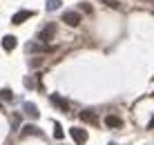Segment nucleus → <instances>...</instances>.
<instances>
[{"label": "nucleus", "mask_w": 154, "mask_h": 145, "mask_svg": "<svg viewBox=\"0 0 154 145\" xmlns=\"http://www.w3.org/2000/svg\"><path fill=\"white\" fill-rule=\"evenodd\" d=\"M54 36H56V25H54V23H49L47 27H42V29L38 31L36 40H38L40 45H47V42H51V40H54Z\"/></svg>", "instance_id": "1"}, {"label": "nucleus", "mask_w": 154, "mask_h": 145, "mask_svg": "<svg viewBox=\"0 0 154 145\" xmlns=\"http://www.w3.org/2000/svg\"><path fill=\"white\" fill-rule=\"evenodd\" d=\"M69 136H72V141L76 145H85V143H87V138H89V134H87V130H83V127H72Z\"/></svg>", "instance_id": "2"}, {"label": "nucleus", "mask_w": 154, "mask_h": 145, "mask_svg": "<svg viewBox=\"0 0 154 145\" xmlns=\"http://www.w3.org/2000/svg\"><path fill=\"white\" fill-rule=\"evenodd\" d=\"M63 23L69 25V27H78L83 23V18H81L78 11H65V14H63Z\"/></svg>", "instance_id": "3"}, {"label": "nucleus", "mask_w": 154, "mask_h": 145, "mask_svg": "<svg viewBox=\"0 0 154 145\" xmlns=\"http://www.w3.org/2000/svg\"><path fill=\"white\" fill-rule=\"evenodd\" d=\"M34 16V11H29V9H20V11H16L11 16V25H23L27 18H31Z\"/></svg>", "instance_id": "4"}, {"label": "nucleus", "mask_w": 154, "mask_h": 145, "mask_svg": "<svg viewBox=\"0 0 154 145\" xmlns=\"http://www.w3.org/2000/svg\"><path fill=\"white\" fill-rule=\"evenodd\" d=\"M78 119H81L83 123H87V125H96L98 123V116H96V112H92V110H85L78 114Z\"/></svg>", "instance_id": "5"}, {"label": "nucleus", "mask_w": 154, "mask_h": 145, "mask_svg": "<svg viewBox=\"0 0 154 145\" xmlns=\"http://www.w3.org/2000/svg\"><path fill=\"white\" fill-rule=\"evenodd\" d=\"M103 123L109 127V130H119V127H123V119H119L116 114H107Z\"/></svg>", "instance_id": "6"}, {"label": "nucleus", "mask_w": 154, "mask_h": 145, "mask_svg": "<svg viewBox=\"0 0 154 145\" xmlns=\"http://www.w3.org/2000/svg\"><path fill=\"white\" fill-rule=\"evenodd\" d=\"M49 100L58 107V110H63V112H67V110H69V103H67V100L63 98L60 94H51V96H49Z\"/></svg>", "instance_id": "7"}, {"label": "nucleus", "mask_w": 154, "mask_h": 145, "mask_svg": "<svg viewBox=\"0 0 154 145\" xmlns=\"http://www.w3.org/2000/svg\"><path fill=\"white\" fill-rule=\"evenodd\" d=\"M16 45H18V38H16V36L7 34V36L2 38V49H5V51H14Z\"/></svg>", "instance_id": "8"}, {"label": "nucleus", "mask_w": 154, "mask_h": 145, "mask_svg": "<svg viewBox=\"0 0 154 145\" xmlns=\"http://www.w3.org/2000/svg\"><path fill=\"white\" fill-rule=\"evenodd\" d=\"M29 134H31V136H40L42 132L36 125H29V123H27V125H23V130H20V136H29Z\"/></svg>", "instance_id": "9"}, {"label": "nucleus", "mask_w": 154, "mask_h": 145, "mask_svg": "<svg viewBox=\"0 0 154 145\" xmlns=\"http://www.w3.org/2000/svg\"><path fill=\"white\" fill-rule=\"evenodd\" d=\"M25 49H27V54H45V51H47L40 42H27V47H25Z\"/></svg>", "instance_id": "10"}, {"label": "nucleus", "mask_w": 154, "mask_h": 145, "mask_svg": "<svg viewBox=\"0 0 154 145\" xmlns=\"http://www.w3.org/2000/svg\"><path fill=\"white\" fill-rule=\"evenodd\" d=\"M23 110H25V114H29V116H31V119H38V114H40V112H38V107H36L34 103H29V100L23 105Z\"/></svg>", "instance_id": "11"}, {"label": "nucleus", "mask_w": 154, "mask_h": 145, "mask_svg": "<svg viewBox=\"0 0 154 145\" xmlns=\"http://www.w3.org/2000/svg\"><path fill=\"white\" fill-rule=\"evenodd\" d=\"M0 100H14V92L7 89V87H2L0 89Z\"/></svg>", "instance_id": "12"}, {"label": "nucleus", "mask_w": 154, "mask_h": 145, "mask_svg": "<svg viewBox=\"0 0 154 145\" xmlns=\"http://www.w3.org/2000/svg\"><path fill=\"white\" fill-rule=\"evenodd\" d=\"M60 7V0H47V11H56Z\"/></svg>", "instance_id": "13"}, {"label": "nucleus", "mask_w": 154, "mask_h": 145, "mask_svg": "<svg viewBox=\"0 0 154 145\" xmlns=\"http://www.w3.org/2000/svg\"><path fill=\"white\" fill-rule=\"evenodd\" d=\"M23 83H25V87H29V89H31V87H36V80L31 78V76H27V78L23 80Z\"/></svg>", "instance_id": "14"}, {"label": "nucleus", "mask_w": 154, "mask_h": 145, "mask_svg": "<svg viewBox=\"0 0 154 145\" xmlns=\"http://www.w3.org/2000/svg\"><path fill=\"white\" fill-rule=\"evenodd\" d=\"M54 138H58V141L63 138V127L58 125V123H56V132H54Z\"/></svg>", "instance_id": "15"}, {"label": "nucleus", "mask_w": 154, "mask_h": 145, "mask_svg": "<svg viewBox=\"0 0 154 145\" xmlns=\"http://www.w3.org/2000/svg\"><path fill=\"white\" fill-rule=\"evenodd\" d=\"M42 65V58L38 56V58H34V60H31V67H40Z\"/></svg>", "instance_id": "16"}, {"label": "nucleus", "mask_w": 154, "mask_h": 145, "mask_svg": "<svg viewBox=\"0 0 154 145\" xmlns=\"http://www.w3.org/2000/svg\"><path fill=\"white\" fill-rule=\"evenodd\" d=\"M150 130H154V119L150 121Z\"/></svg>", "instance_id": "17"}, {"label": "nucleus", "mask_w": 154, "mask_h": 145, "mask_svg": "<svg viewBox=\"0 0 154 145\" xmlns=\"http://www.w3.org/2000/svg\"><path fill=\"white\" fill-rule=\"evenodd\" d=\"M100 2H105V5H109V2H114V0H100Z\"/></svg>", "instance_id": "18"}, {"label": "nucleus", "mask_w": 154, "mask_h": 145, "mask_svg": "<svg viewBox=\"0 0 154 145\" xmlns=\"http://www.w3.org/2000/svg\"><path fill=\"white\" fill-rule=\"evenodd\" d=\"M109 145H116V143H109Z\"/></svg>", "instance_id": "19"}, {"label": "nucleus", "mask_w": 154, "mask_h": 145, "mask_svg": "<svg viewBox=\"0 0 154 145\" xmlns=\"http://www.w3.org/2000/svg\"><path fill=\"white\" fill-rule=\"evenodd\" d=\"M0 107H2V103H0Z\"/></svg>", "instance_id": "20"}]
</instances>
